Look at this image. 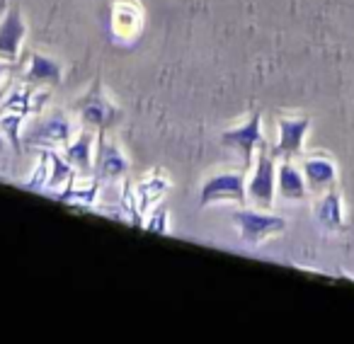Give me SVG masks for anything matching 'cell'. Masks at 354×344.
I'll list each match as a JSON object with an SVG mask.
<instances>
[{"label": "cell", "instance_id": "cell-1", "mask_svg": "<svg viewBox=\"0 0 354 344\" xmlns=\"http://www.w3.org/2000/svg\"><path fill=\"white\" fill-rule=\"evenodd\" d=\"M233 226L238 231L243 245L260 247L265 240L286 231V221L279 213L262 211V209H236L233 211Z\"/></svg>", "mask_w": 354, "mask_h": 344}, {"label": "cell", "instance_id": "cell-2", "mask_svg": "<svg viewBox=\"0 0 354 344\" xmlns=\"http://www.w3.org/2000/svg\"><path fill=\"white\" fill-rule=\"evenodd\" d=\"M245 204L248 202V175L243 170H221L209 175L199 189V207L212 204Z\"/></svg>", "mask_w": 354, "mask_h": 344}, {"label": "cell", "instance_id": "cell-3", "mask_svg": "<svg viewBox=\"0 0 354 344\" xmlns=\"http://www.w3.org/2000/svg\"><path fill=\"white\" fill-rule=\"evenodd\" d=\"M75 131L78 128H75L73 119L66 112H61V109H54V112L44 114V117H37L27 126L22 141L35 148H59L61 151L75 136Z\"/></svg>", "mask_w": 354, "mask_h": 344}, {"label": "cell", "instance_id": "cell-4", "mask_svg": "<svg viewBox=\"0 0 354 344\" xmlns=\"http://www.w3.org/2000/svg\"><path fill=\"white\" fill-rule=\"evenodd\" d=\"M277 141L272 146H267L274 160H296L304 153L306 136L310 131V117L306 114H284L277 117Z\"/></svg>", "mask_w": 354, "mask_h": 344}, {"label": "cell", "instance_id": "cell-5", "mask_svg": "<svg viewBox=\"0 0 354 344\" xmlns=\"http://www.w3.org/2000/svg\"><path fill=\"white\" fill-rule=\"evenodd\" d=\"M221 143L231 151H236L243 160V167L252 165V157L257 155L260 148H267L265 131H262V112L260 109H252L248 114V119L238 126H231L221 133Z\"/></svg>", "mask_w": 354, "mask_h": 344}, {"label": "cell", "instance_id": "cell-6", "mask_svg": "<svg viewBox=\"0 0 354 344\" xmlns=\"http://www.w3.org/2000/svg\"><path fill=\"white\" fill-rule=\"evenodd\" d=\"M78 109V117L83 122V128H90V131H107L122 117V109L107 97L104 88L100 83H95L83 97L75 104Z\"/></svg>", "mask_w": 354, "mask_h": 344}, {"label": "cell", "instance_id": "cell-7", "mask_svg": "<svg viewBox=\"0 0 354 344\" xmlns=\"http://www.w3.org/2000/svg\"><path fill=\"white\" fill-rule=\"evenodd\" d=\"M131 170V162L124 151L107 136V131H97L93 155V175L100 182H122Z\"/></svg>", "mask_w": 354, "mask_h": 344}, {"label": "cell", "instance_id": "cell-8", "mask_svg": "<svg viewBox=\"0 0 354 344\" xmlns=\"http://www.w3.org/2000/svg\"><path fill=\"white\" fill-rule=\"evenodd\" d=\"M143 32L141 0H109V35L117 44H131Z\"/></svg>", "mask_w": 354, "mask_h": 344}, {"label": "cell", "instance_id": "cell-9", "mask_svg": "<svg viewBox=\"0 0 354 344\" xmlns=\"http://www.w3.org/2000/svg\"><path fill=\"white\" fill-rule=\"evenodd\" d=\"M277 194V160L267 153V148L257 151V160L252 172L248 175V199L255 202V207L270 209L274 204Z\"/></svg>", "mask_w": 354, "mask_h": 344}, {"label": "cell", "instance_id": "cell-10", "mask_svg": "<svg viewBox=\"0 0 354 344\" xmlns=\"http://www.w3.org/2000/svg\"><path fill=\"white\" fill-rule=\"evenodd\" d=\"M27 39V25L20 8L10 6L8 12L0 17V61L17 66L22 56V46Z\"/></svg>", "mask_w": 354, "mask_h": 344}, {"label": "cell", "instance_id": "cell-11", "mask_svg": "<svg viewBox=\"0 0 354 344\" xmlns=\"http://www.w3.org/2000/svg\"><path fill=\"white\" fill-rule=\"evenodd\" d=\"M56 199H59L61 204L80 209V211H88L100 199V180L95 178V175H78V172H75L73 178L66 182V187L59 189Z\"/></svg>", "mask_w": 354, "mask_h": 344}, {"label": "cell", "instance_id": "cell-12", "mask_svg": "<svg viewBox=\"0 0 354 344\" xmlns=\"http://www.w3.org/2000/svg\"><path fill=\"white\" fill-rule=\"evenodd\" d=\"M61 75H64V66L59 61L39 51H32L22 68V83L37 85V88H54L56 83H61Z\"/></svg>", "mask_w": 354, "mask_h": 344}, {"label": "cell", "instance_id": "cell-13", "mask_svg": "<svg viewBox=\"0 0 354 344\" xmlns=\"http://www.w3.org/2000/svg\"><path fill=\"white\" fill-rule=\"evenodd\" d=\"M301 172H304L308 192H325V189L337 184V165L330 155L315 153V155H306L301 160Z\"/></svg>", "mask_w": 354, "mask_h": 344}, {"label": "cell", "instance_id": "cell-14", "mask_svg": "<svg viewBox=\"0 0 354 344\" xmlns=\"http://www.w3.org/2000/svg\"><path fill=\"white\" fill-rule=\"evenodd\" d=\"M95 138L97 133L83 128V131H75V136L61 148L64 157L68 160V165L73 167L78 175H93V155H95Z\"/></svg>", "mask_w": 354, "mask_h": 344}, {"label": "cell", "instance_id": "cell-15", "mask_svg": "<svg viewBox=\"0 0 354 344\" xmlns=\"http://www.w3.org/2000/svg\"><path fill=\"white\" fill-rule=\"evenodd\" d=\"M170 189H172L170 175H167L162 167H153V170L146 172L141 180H136L138 204H141L143 216H146V211H151L156 204H160Z\"/></svg>", "mask_w": 354, "mask_h": 344}, {"label": "cell", "instance_id": "cell-16", "mask_svg": "<svg viewBox=\"0 0 354 344\" xmlns=\"http://www.w3.org/2000/svg\"><path fill=\"white\" fill-rule=\"evenodd\" d=\"M315 221L323 231L337 233L344 228L347 218H344V199L337 187H330L323 192V197L315 204Z\"/></svg>", "mask_w": 354, "mask_h": 344}, {"label": "cell", "instance_id": "cell-17", "mask_svg": "<svg viewBox=\"0 0 354 344\" xmlns=\"http://www.w3.org/2000/svg\"><path fill=\"white\" fill-rule=\"evenodd\" d=\"M277 194L286 202H301L308 197V184H306L304 172L294 160H279V165H277Z\"/></svg>", "mask_w": 354, "mask_h": 344}, {"label": "cell", "instance_id": "cell-18", "mask_svg": "<svg viewBox=\"0 0 354 344\" xmlns=\"http://www.w3.org/2000/svg\"><path fill=\"white\" fill-rule=\"evenodd\" d=\"M119 211H122L124 218H129L131 226L143 228V211H141V204H138L136 182L129 175L122 180V189H119Z\"/></svg>", "mask_w": 354, "mask_h": 344}, {"label": "cell", "instance_id": "cell-19", "mask_svg": "<svg viewBox=\"0 0 354 344\" xmlns=\"http://www.w3.org/2000/svg\"><path fill=\"white\" fill-rule=\"evenodd\" d=\"M46 155H49V184H46V189H64L66 182L75 175V170L68 165V160L59 148H46Z\"/></svg>", "mask_w": 354, "mask_h": 344}, {"label": "cell", "instance_id": "cell-20", "mask_svg": "<svg viewBox=\"0 0 354 344\" xmlns=\"http://www.w3.org/2000/svg\"><path fill=\"white\" fill-rule=\"evenodd\" d=\"M27 122V117L15 112H0V136L6 138L15 151L22 148V124Z\"/></svg>", "mask_w": 354, "mask_h": 344}, {"label": "cell", "instance_id": "cell-21", "mask_svg": "<svg viewBox=\"0 0 354 344\" xmlns=\"http://www.w3.org/2000/svg\"><path fill=\"white\" fill-rule=\"evenodd\" d=\"M49 184V155H46V148H39V160H37L35 170L30 172L25 187L32 192H41Z\"/></svg>", "mask_w": 354, "mask_h": 344}, {"label": "cell", "instance_id": "cell-22", "mask_svg": "<svg viewBox=\"0 0 354 344\" xmlns=\"http://www.w3.org/2000/svg\"><path fill=\"white\" fill-rule=\"evenodd\" d=\"M143 228L148 233H160V236H167L170 233V213L162 204H156L151 211H146L143 216Z\"/></svg>", "mask_w": 354, "mask_h": 344}, {"label": "cell", "instance_id": "cell-23", "mask_svg": "<svg viewBox=\"0 0 354 344\" xmlns=\"http://www.w3.org/2000/svg\"><path fill=\"white\" fill-rule=\"evenodd\" d=\"M12 68H15V66H10V64H3V61H0V88H3V80L8 78V73H10Z\"/></svg>", "mask_w": 354, "mask_h": 344}, {"label": "cell", "instance_id": "cell-24", "mask_svg": "<svg viewBox=\"0 0 354 344\" xmlns=\"http://www.w3.org/2000/svg\"><path fill=\"white\" fill-rule=\"evenodd\" d=\"M3 148H6V143H3V136H0V151H3Z\"/></svg>", "mask_w": 354, "mask_h": 344}]
</instances>
